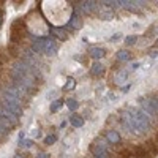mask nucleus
<instances>
[{
  "mask_svg": "<svg viewBox=\"0 0 158 158\" xmlns=\"http://www.w3.org/2000/svg\"><path fill=\"white\" fill-rule=\"evenodd\" d=\"M138 101L141 103V108H142V111L146 112L147 115H153V117H158V112L155 111V108H153V104L150 103L149 97H141V98H139Z\"/></svg>",
  "mask_w": 158,
  "mask_h": 158,
  "instance_id": "obj_1",
  "label": "nucleus"
},
{
  "mask_svg": "<svg viewBox=\"0 0 158 158\" xmlns=\"http://www.w3.org/2000/svg\"><path fill=\"white\" fill-rule=\"evenodd\" d=\"M120 6L131 13H141V6H144V2H131V0H122Z\"/></svg>",
  "mask_w": 158,
  "mask_h": 158,
  "instance_id": "obj_2",
  "label": "nucleus"
},
{
  "mask_svg": "<svg viewBox=\"0 0 158 158\" xmlns=\"http://www.w3.org/2000/svg\"><path fill=\"white\" fill-rule=\"evenodd\" d=\"M57 44L52 38H44V54L49 57H54L57 54Z\"/></svg>",
  "mask_w": 158,
  "mask_h": 158,
  "instance_id": "obj_3",
  "label": "nucleus"
},
{
  "mask_svg": "<svg viewBox=\"0 0 158 158\" xmlns=\"http://www.w3.org/2000/svg\"><path fill=\"white\" fill-rule=\"evenodd\" d=\"M97 15H98V18L103 19V21H112V19H114V11H112L111 8H108V6H104V5H100Z\"/></svg>",
  "mask_w": 158,
  "mask_h": 158,
  "instance_id": "obj_4",
  "label": "nucleus"
},
{
  "mask_svg": "<svg viewBox=\"0 0 158 158\" xmlns=\"http://www.w3.org/2000/svg\"><path fill=\"white\" fill-rule=\"evenodd\" d=\"M104 139H106L109 144H120V142H122L120 133H118V131H115V130H108L106 135H104Z\"/></svg>",
  "mask_w": 158,
  "mask_h": 158,
  "instance_id": "obj_5",
  "label": "nucleus"
},
{
  "mask_svg": "<svg viewBox=\"0 0 158 158\" xmlns=\"http://www.w3.org/2000/svg\"><path fill=\"white\" fill-rule=\"evenodd\" d=\"M32 49L35 54H44V38L35 36L33 43H32Z\"/></svg>",
  "mask_w": 158,
  "mask_h": 158,
  "instance_id": "obj_6",
  "label": "nucleus"
},
{
  "mask_svg": "<svg viewBox=\"0 0 158 158\" xmlns=\"http://www.w3.org/2000/svg\"><path fill=\"white\" fill-rule=\"evenodd\" d=\"M51 35H52V40H60V41H65L68 38V32L65 29H57V27H52L51 29Z\"/></svg>",
  "mask_w": 158,
  "mask_h": 158,
  "instance_id": "obj_7",
  "label": "nucleus"
},
{
  "mask_svg": "<svg viewBox=\"0 0 158 158\" xmlns=\"http://www.w3.org/2000/svg\"><path fill=\"white\" fill-rule=\"evenodd\" d=\"M90 74L95 76V77H101L104 74V65L100 62H95L94 65L90 67Z\"/></svg>",
  "mask_w": 158,
  "mask_h": 158,
  "instance_id": "obj_8",
  "label": "nucleus"
},
{
  "mask_svg": "<svg viewBox=\"0 0 158 158\" xmlns=\"http://www.w3.org/2000/svg\"><path fill=\"white\" fill-rule=\"evenodd\" d=\"M89 54H90L92 59L100 60V59H103L104 56H106V51H104L103 48H90L89 49Z\"/></svg>",
  "mask_w": 158,
  "mask_h": 158,
  "instance_id": "obj_9",
  "label": "nucleus"
},
{
  "mask_svg": "<svg viewBox=\"0 0 158 158\" xmlns=\"http://www.w3.org/2000/svg\"><path fill=\"white\" fill-rule=\"evenodd\" d=\"M70 123H71L74 128H81V127L84 125V117L74 112V114L70 115Z\"/></svg>",
  "mask_w": 158,
  "mask_h": 158,
  "instance_id": "obj_10",
  "label": "nucleus"
},
{
  "mask_svg": "<svg viewBox=\"0 0 158 158\" xmlns=\"http://www.w3.org/2000/svg\"><path fill=\"white\" fill-rule=\"evenodd\" d=\"M68 29H73V30H77V29H81V16H77V15H73L68 21V25H67Z\"/></svg>",
  "mask_w": 158,
  "mask_h": 158,
  "instance_id": "obj_11",
  "label": "nucleus"
},
{
  "mask_svg": "<svg viewBox=\"0 0 158 158\" xmlns=\"http://www.w3.org/2000/svg\"><path fill=\"white\" fill-rule=\"evenodd\" d=\"M127 76H128V71H125V70H118V71L115 73L114 79H115V82H117V84H122V82L127 81Z\"/></svg>",
  "mask_w": 158,
  "mask_h": 158,
  "instance_id": "obj_12",
  "label": "nucleus"
},
{
  "mask_svg": "<svg viewBox=\"0 0 158 158\" xmlns=\"http://www.w3.org/2000/svg\"><path fill=\"white\" fill-rule=\"evenodd\" d=\"M63 104H65V101H63V100H54V101L51 103L49 109H51V112H57V111H60V109H62Z\"/></svg>",
  "mask_w": 158,
  "mask_h": 158,
  "instance_id": "obj_13",
  "label": "nucleus"
},
{
  "mask_svg": "<svg viewBox=\"0 0 158 158\" xmlns=\"http://www.w3.org/2000/svg\"><path fill=\"white\" fill-rule=\"evenodd\" d=\"M117 59L122 60V62H128V60L131 59V54H130L127 49H120V51L117 52Z\"/></svg>",
  "mask_w": 158,
  "mask_h": 158,
  "instance_id": "obj_14",
  "label": "nucleus"
},
{
  "mask_svg": "<svg viewBox=\"0 0 158 158\" xmlns=\"http://www.w3.org/2000/svg\"><path fill=\"white\" fill-rule=\"evenodd\" d=\"M0 125H2L3 128H6L8 131H10L11 128H15V127H16L11 120H8V118H6V117H3V115H0Z\"/></svg>",
  "mask_w": 158,
  "mask_h": 158,
  "instance_id": "obj_15",
  "label": "nucleus"
},
{
  "mask_svg": "<svg viewBox=\"0 0 158 158\" xmlns=\"http://www.w3.org/2000/svg\"><path fill=\"white\" fill-rule=\"evenodd\" d=\"M65 104L68 106V109H70V111H76V109L79 108V103H77V100H73V98H68L67 101H65Z\"/></svg>",
  "mask_w": 158,
  "mask_h": 158,
  "instance_id": "obj_16",
  "label": "nucleus"
},
{
  "mask_svg": "<svg viewBox=\"0 0 158 158\" xmlns=\"http://www.w3.org/2000/svg\"><path fill=\"white\" fill-rule=\"evenodd\" d=\"M32 146H33V141L32 139H21L19 141V147H22V149H29Z\"/></svg>",
  "mask_w": 158,
  "mask_h": 158,
  "instance_id": "obj_17",
  "label": "nucleus"
},
{
  "mask_svg": "<svg viewBox=\"0 0 158 158\" xmlns=\"http://www.w3.org/2000/svg\"><path fill=\"white\" fill-rule=\"evenodd\" d=\"M56 141H57V136H56V135H48V136L44 138V144H46V146H52Z\"/></svg>",
  "mask_w": 158,
  "mask_h": 158,
  "instance_id": "obj_18",
  "label": "nucleus"
},
{
  "mask_svg": "<svg viewBox=\"0 0 158 158\" xmlns=\"http://www.w3.org/2000/svg\"><path fill=\"white\" fill-rule=\"evenodd\" d=\"M136 41H138V36H136V35H128V36L125 38V44H127V46L135 44Z\"/></svg>",
  "mask_w": 158,
  "mask_h": 158,
  "instance_id": "obj_19",
  "label": "nucleus"
},
{
  "mask_svg": "<svg viewBox=\"0 0 158 158\" xmlns=\"http://www.w3.org/2000/svg\"><path fill=\"white\" fill-rule=\"evenodd\" d=\"M74 87H76V81L70 77L68 81H67V85L63 87V90H71V89H74Z\"/></svg>",
  "mask_w": 158,
  "mask_h": 158,
  "instance_id": "obj_20",
  "label": "nucleus"
},
{
  "mask_svg": "<svg viewBox=\"0 0 158 158\" xmlns=\"http://www.w3.org/2000/svg\"><path fill=\"white\" fill-rule=\"evenodd\" d=\"M6 135H8V130L0 125V138H3V136H6Z\"/></svg>",
  "mask_w": 158,
  "mask_h": 158,
  "instance_id": "obj_21",
  "label": "nucleus"
},
{
  "mask_svg": "<svg viewBox=\"0 0 158 158\" xmlns=\"http://www.w3.org/2000/svg\"><path fill=\"white\" fill-rule=\"evenodd\" d=\"M149 56H150L152 59H155V57L158 56V49H150V51H149Z\"/></svg>",
  "mask_w": 158,
  "mask_h": 158,
  "instance_id": "obj_22",
  "label": "nucleus"
},
{
  "mask_svg": "<svg viewBox=\"0 0 158 158\" xmlns=\"http://www.w3.org/2000/svg\"><path fill=\"white\" fill-rule=\"evenodd\" d=\"M122 38V35L120 33H115V35H112L111 36V41H117V40H120Z\"/></svg>",
  "mask_w": 158,
  "mask_h": 158,
  "instance_id": "obj_23",
  "label": "nucleus"
},
{
  "mask_svg": "<svg viewBox=\"0 0 158 158\" xmlns=\"http://www.w3.org/2000/svg\"><path fill=\"white\" fill-rule=\"evenodd\" d=\"M32 136H33V138H38V136H40V130H38V128H33V130H32Z\"/></svg>",
  "mask_w": 158,
  "mask_h": 158,
  "instance_id": "obj_24",
  "label": "nucleus"
},
{
  "mask_svg": "<svg viewBox=\"0 0 158 158\" xmlns=\"http://www.w3.org/2000/svg\"><path fill=\"white\" fill-rule=\"evenodd\" d=\"M36 158H49V155H48V153H38Z\"/></svg>",
  "mask_w": 158,
  "mask_h": 158,
  "instance_id": "obj_25",
  "label": "nucleus"
},
{
  "mask_svg": "<svg viewBox=\"0 0 158 158\" xmlns=\"http://www.w3.org/2000/svg\"><path fill=\"white\" fill-rule=\"evenodd\" d=\"M3 108H5V106H3V101H2V98H0V114H2Z\"/></svg>",
  "mask_w": 158,
  "mask_h": 158,
  "instance_id": "obj_26",
  "label": "nucleus"
},
{
  "mask_svg": "<svg viewBox=\"0 0 158 158\" xmlns=\"http://www.w3.org/2000/svg\"><path fill=\"white\" fill-rule=\"evenodd\" d=\"M128 89H130V85H125V87H122V92H123V94H127Z\"/></svg>",
  "mask_w": 158,
  "mask_h": 158,
  "instance_id": "obj_27",
  "label": "nucleus"
},
{
  "mask_svg": "<svg viewBox=\"0 0 158 158\" xmlns=\"http://www.w3.org/2000/svg\"><path fill=\"white\" fill-rule=\"evenodd\" d=\"M139 67V63H133V65H131V68H133V70H136Z\"/></svg>",
  "mask_w": 158,
  "mask_h": 158,
  "instance_id": "obj_28",
  "label": "nucleus"
},
{
  "mask_svg": "<svg viewBox=\"0 0 158 158\" xmlns=\"http://www.w3.org/2000/svg\"><path fill=\"white\" fill-rule=\"evenodd\" d=\"M155 48L158 49V38H156V43H155Z\"/></svg>",
  "mask_w": 158,
  "mask_h": 158,
  "instance_id": "obj_29",
  "label": "nucleus"
}]
</instances>
